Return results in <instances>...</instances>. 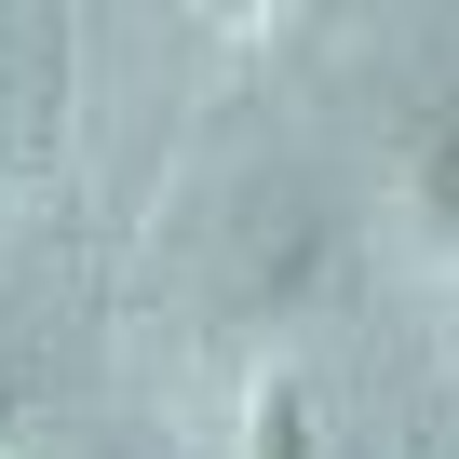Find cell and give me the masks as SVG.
Returning a JSON list of instances; mask_svg holds the SVG:
<instances>
[{
	"label": "cell",
	"instance_id": "1",
	"mask_svg": "<svg viewBox=\"0 0 459 459\" xmlns=\"http://www.w3.org/2000/svg\"><path fill=\"white\" fill-rule=\"evenodd\" d=\"M244 459H325V392H311V365H257V392H244Z\"/></svg>",
	"mask_w": 459,
	"mask_h": 459
},
{
	"label": "cell",
	"instance_id": "2",
	"mask_svg": "<svg viewBox=\"0 0 459 459\" xmlns=\"http://www.w3.org/2000/svg\"><path fill=\"white\" fill-rule=\"evenodd\" d=\"M41 446V378H28V351L0 338V459H28Z\"/></svg>",
	"mask_w": 459,
	"mask_h": 459
}]
</instances>
